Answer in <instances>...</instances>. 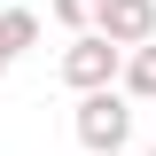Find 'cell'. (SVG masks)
Masks as SVG:
<instances>
[{"label":"cell","instance_id":"1","mask_svg":"<svg viewBox=\"0 0 156 156\" xmlns=\"http://www.w3.org/2000/svg\"><path fill=\"white\" fill-rule=\"evenodd\" d=\"M70 133H78V148H86V156L125 148V140H133V94H117V86H94V94H78Z\"/></svg>","mask_w":156,"mask_h":156},{"label":"cell","instance_id":"2","mask_svg":"<svg viewBox=\"0 0 156 156\" xmlns=\"http://www.w3.org/2000/svg\"><path fill=\"white\" fill-rule=\"evenodd\" d=\"M117 70H125V47L101 31H70V47H62V86L70 94H94V86H117Z\"/></svg>","mask_w":156,"mask_h":156},{"label":"cell","instance_id":"3","mask_svg":"<svg viewBox=\"0 0 156 156\" xmlns=\"http://www.w3.org/2000/svg\"><path fill=\"white\" fill-rule=\"evenodd\" d=\"M94 31L117 39V47H148V39H156V0H101Z\"/></svg>","mask_w":156,"mask_h":156},{"label":"cell","instance_id":"4","mask_svg":"<svg viewBox=\"0 0 156 156\" xmlns=\"http://www.w3.org/2000/svg\"><path fill=\"white\" fill-rule=\"evenodd\" d=\"M117 86L133 101H156V39L148 47H125V70H117Z\"/></svg>","mask_w":156,"mask_h":156},{"label":"cell","instance_id":"5","mask_svg":"<svg viewBox=\"0 0 156 156\" xmlns=\"http://www.w3.org/2000/svg\"><path fill=\"white\" fill-rule=\"evenodd\" d=\"M39 47V16L31 8H0V55L16 62V55H31Z\"/></svg>","mask_w":156,"mask_h":156},{"label":"cell","instance_id":"6","mask_svg":"<svg viewBox=\"0 0 156 156\" xmlns=\"http://www.w3.org/2000/svg\"><path fill=\"white\" fill-rule=\"evenodd\" d=\"M47 8H55L62 31H94V16H101V0H47Z\"/></svg>","mask_w":156,"mask_h":156},{"label":"cell","instance_id":"7","mask_svg":"<svg viewBox=\"0 0 156 156\" xmlns=\"http://www.w3.org/2000/svg\"><path fill=\"white\" fill-rule=\"evenodd\" d=\"M0 78H8V55H0Z\"/></svg>","mask_w":156,"mask_h":156},{"label":"cell","instance_id":"8","mask_svg":"<svg viewBox=\"0 0 156 156\" xmlns=\"http://www.w3.org/2000/svg\"><path fill=\"white\" fill-rule=\"evenodd\" d=\"M109 156H125V148H109Z\"/></svg>","mask_w":156,"mask_h":156},{"label":"cell","instance_id":"9","mask_svg":"<svg viewBox=\"0 0 156 156\" xmlns=\"http://www.w3.org/2000/svg\"><path fill=\"white\" fill-rule=\"evenodd\" d=\"M148 156H156V148H148Z\"/></svg>","mask_w":156,"mask_h":156}]
</instances>
